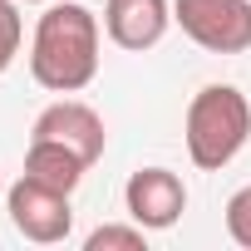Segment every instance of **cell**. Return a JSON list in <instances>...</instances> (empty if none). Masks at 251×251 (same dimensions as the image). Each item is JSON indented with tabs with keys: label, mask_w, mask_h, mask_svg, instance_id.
Here are the masks:
<instances>
[{
	"label": "cell",
	"mask_w": 251,
	"mask_h": 251,
	"mask_svg": "<svg viewBox=\"0 0 251 251\" xmlns=\"http://www.w3.org/2000/svg\"><path fill=\"white\" fill-rule=\"evenodd\" d=\"M99 15L79 0H50V10L35 20L30 40V74L50 94H79L99 74Z\"/></svg>",
	"instance_id": "obj_1"
},
{
	"label": "cell",
	"mask_w": 251,
	"mask_h": 251,
	"mask_svg": "<svg viewBox=\"0 0 251 251\" xmlns=\"http://www.w3.org/2000/svg\"><path fill=\"white\" fill-rule=\"evenodd\" d=\"M182 143L192 168L222 173L246 143H251V99L236 84H207L192 94L182 118Z\"/></svg>",
	"instance_id": "obj_2"
},
{
	"label": "cell",
	"mask_w": 251,
	"mask_h": 251,
	"mask_svg": "<svg viewBox=\"0 0 251 251\" xmlns=\"http://www.w3.org/2000/svg\"><path fill=\"white\" fill-rule=\"evenodd\" d=\"M173 25L207 54H246L251 0H173Z\"/></svg>",
	"instance_id": "obj_3"
},
{
	"label": "cell",
	"mask_w": 251,
	"mask_h": 251,
	"mask_svg": "<svg viewBox=\"0 0 251 251\" xmlns=\"http://www.w3.org/2000/svg\"><path fill=\"white\" fill-rule=\"evenodd\" d=\"M74 192H59L30 173H20V182L5 187V212H10V226L35 241V246H54L74 231V207H69Z\"/></svg>",
	"instance_id": "obj_4"
},
{
	"label": "cell",
	"mask_w": 251,
	"mask_h": 251,
	"mask_svg": "<svg viewBox=\"0 0 251 251\" xmlns=\"http://www.w3.org/2000/svg\"><path fill=\"white\" fill-rule=\"evenodd\" d=\"M123 207H128V222L148 231H168L187 212V182L173 168H138L123 182Z\"/></svg>",
	"instance_id": "obj_5"
},
{
	"label": "cell",
	"mask_w": 251,
	"mask_h": 251,
	"mask_svg": "<svg viewBox=\"0 0 251 251\" xmlns=\"http://www.w3.org/2000/svg\"><path fill=\"white\" fill-rule=\"evenodd\" d=\"M30 138H45V143H59V148H69V153H79L89 168L103 158V143H108V133H103V118L89 108V103H79V99H59V103H50L40 118H35V128H30Z\"/></svg>",
	"instance_id": "obj_6"
},
{
	"label": "cell",
	"mask_w": 251,
	"mask_h": 251,
	"mask_svg": "<svg viewBox=\"0 0 251 251\" xmlns=\"http://www.w3.org/2000/svg\"><path fill=\"white\" fill-rule=\"evenodd\" d=\"M168 25H173V0H103V35L128 54L163 45Z\"/></svg>",
	"instance_id": "obj_7"
},
{
	"label": "cell",
	"mask_w": 251,
	"mask_h": 251,
	"mask_svg": "<svg viewBox=\"0 0 251 251\" xmlns=\"http://www.w3.org/2000/svg\"><path fill=\"white\" fill-rule=\"evenodd\" d=\"M25 173H30V177H40V182H50V187H59V192H74V187L84 182L89 163H84L79 153L59 148V143L30 138V148H25Z\"/></svg>",
	"instance_id": "obj_8"
},
{
	"label": "cell",
	"mask_w": 251,
	"mask_h": 251,
	"mask_svg": "<svg viewBox=\"0 0 251 251\" xmlns=\"http://www.w3.org/2000/svg\"><path fill=\"white\" fill-rule=\"evenodd\" d=\"M89 251H143L148 246V226H118V222H108V226H99V231H89V241H84Z\"/></svg>",
	"instance_id": "obj_9"
},
{
	"label": "cell",
	"mask_w": 251,
	"mask_h": 251,
	"mask_svg": "<svg viewBox=\"0 0 251 251\" xmlns=\"http://www.w3.org/2000/svg\"><path fill=\"white\" fill-rule=\"evenodd\" d=\"M25 45V20H20V0H0V74L15 64Z\"/></svg>",
	"instance_id": "obj_10"
},
{
	"label": "cell",
	"mask_w": 251,
	"mask_h": 251,
	"mask_svg": "<svg viewBox=\"0 0 251 251\" xmlns=\"http://www.w3.org/2000/svg\"><path fill=\"white\" fill-rule=\"evenodd\" d=\"M226 236H231L241 251H251V182L226 197Z\"/></svg>",
	"instance_id": "obj_11"
},
{
	"label": "cell",
	"mask_w": 251,
	"mask_h": 251,
	"mask_svg": "<svg viewBox=\"0 0 251 251\" xmlns=\"http://www.w3.org/2000/svg\"><path fill=\"white\" fill-rule=\"evenodd\" d=\"M25 5H50V0H25Z\"/></svg>",
	"instance_id": "obj_12"
}]
</instances>
